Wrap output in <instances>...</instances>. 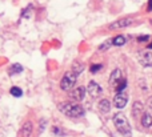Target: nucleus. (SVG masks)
<instances>
[{"mask_svg": "<svg viewBox=\"0 0 152 137\" xmlns=\"http://www.w3.org/2000/svg\"><path fill=\"white\" fill-rule=\"evenodd\" d=\"M111 47H112V39H108V40H105L104 43H102V44L99 45V51L100 52H104V51L111 49Z\"/></svg>", "mask_w": 152, "mask_h": 137, "instance_id": "17", "label": "nucleus"}, {"mask_svg": "<svg viewBox=\"0 0 152 137\" xmlns=\"http://www.w3.org/2000/svg\"><path fill=\"white\" fill-rule=\"evenodd\" d=\"M139 63L143 67H152V52H140Z\"/></svg>", "mask_w": 152, "mask_h": 137, "instance_id": "9", "label": "nucleus"}, {"mask_svg": "<svg viewBox=\"0 0 152 137\" xmlns=\"http://www.w3.org/2000/svg\"><path fill=\"white\" fill-rule=\"evenodd\" d=\"M76 79H77V76H76L72 71L66 72V75L63 76V79H61V81H60V88L63 91H66V92L71 91L72 88H74V85L76 84Z\"/></svg>", "mask_w": 152, "mask_h": 137, "instance_id": "3", "label": "nucleus"}, {"mask_svg": "<svg viewBox=\"0 0 152 137\" xmlns=\"http://www.w3.org/2000/svg\"><path fill=\"white\" fill-rule=\"evenodd\" d=\"M126 87H127V81L123 79V80H121L120 84L118 85V88L115 89V92H121V91H124V88H126Z\"/></svg>", "mask_w": 152, "mask_h": 137, "instance_id": "20", "label": "nucleus"}, {"mask_svg": "<svg viewBox=\"0 0 152 137\" xmlns=\"http://www.w3.org/2000/svg\"><path fill=\"white\" fill-rule=\"evenodd\" d=\"M10 93L13 96V97H21V96H23V91H21L19 87H12L10 89Z\"/></svg>", "mask_w": 152, "mask_h": 137, "instance_id": "18", "label": "nucleus"}, {"mask_svg": "<svg viewBox=\"0 0 152 137\" xmlns=\"http://www.w3.org/2000/svg\"><path fill=\"white\" fill-rule=\"evenodd\" d=\"M127 36H123V35H119V36L113 37L112 39V45H115V47H121V45H124L127 43Z\"/></svg>", "mask_w": 152, "mask_h": 137, "instance_id": "14", "label": "nucleus"}, {"mask_svg": "<svg viewBox=\"0 0 152 137\" xmlns=\"http://www.w3.org/2000/svg\"><path fill=\"white\" fill-rule=\"evenodd\" d=\"M52 133L53 135H56V136H64L66 135V132H64L61 128H59V127H53L52 128Z\"/></svg>", "mask_w": 152, "mask_h": 137, "instance_id": "19", "label": "nucleus"}, {"mask_svg": "<svg viewBox=\"0 0 152 137\" xmlns=\"http://www.w3.org/2000/svg\"><path fill=\"white\" fill-rule=\"evenodd\" d=\"M45 124H47V120H40V132H43V130H44Z\"/></svg>", "mask_w": 152, "mask_h": 137, "instance_id": "23", "label": "nucleus"}, {"mask_svg": "<svg viewBox=\"0 0 152 137\" xmlns=\"http://www.w3.org/2000/svg\"><path fill=\"white\" fill-rule=\"evenodd\" d=\"M23 72V67L20 65V64H12V65L10 67V69H8V73H10V76H15V75H19Z\"/></svg>", "mask_w": 152, "mask_h": 137, "instance_id": "13", "label": "nucleus"}, {"mask_svg": "<svg viewBox=\"0 0 152 137\" xmlns=\"http://www.w3.org/2000/svg\"><path fill=\"white\" fill-rule=\"evenodd\" d=\"M71 71L74 72V73L76 75V76H79V75H80L81 72L84 71V64L81 63V61H79V60L74 61V64H72V68H71Z\"/></svg>", "mask_w": 152, "mask_h": 137, "instance_id": "12", "label": "nucleus"}, {"mask_svg": "<svg viewBox=\"0 0 152 137\" xmlns=\"http://www.w3.org/2000/svg\"><path fill=\"white\" fill-rule=\"evenodd\" d=\"M58 109L64 113L68 117H81L84 116V108L79 104L75 103H68V101H64V103H60L58 105Z\"/></svg>", "mask_w": 152, "mask_h": 137, "instance_id": "1", "label": "nucleus"}, {"mask_svg": "<svg viewBox=\"0 0 152 137\" xmlns=\"http://www.w3.org/2000/svg\"><path fill=\"white\" fill-rule=\"evenodd\" d=\"M100 69H102V64H94V65H91L89 71H91L92 73H96V72L100 71Z\"/></svg>", "mask_w": 152, "mask_h": 137, "instance_id": "21", "label": "nucleus"}, {"mask_svg": "<svg viewBox=\"0 0 152 137\" xmlns=\"http://www.w3.org/2000/svg\"><path fill=\"white\" fill-rule=\"evenodd\" d=\"M132 23H134V19L132 17H121V19H119V20L111 23L110 25H108V29H111V31H118V29L127 28V27H129Z\"/></svg>", "mask_w": 152, "mask_h": 137, "instance_id": "4", "label": "nucleus"}, {"mask_svg": "<svg viewBox=\"0 0 152 137\" xmlns=\"http://www.w3.org/2000/svg\"><path fill=\"white\" fill-rule=\"evenodd\" d=\"M142 125L144 128H151L152 127V113L145 112L142 115Z\"/></svg>", "mask_w": 152, "mask_h": 137, "instance_id": "11", "label": "nucleus"}, {"mask_svg": "<svg viewBox=\"0 0 152 137\" xmlns=\"http://www.w3.org/2000/svg\"><path fill=\"white\" fill-rule=\"evenodd\" d=\"M32 132H34V124H32V121H26L20 129L21 137H31Z\"/></svg>", "mask_w": 152, "mask_h": 137, "instance_id": "10", "label": "nucleus"}, {"mask_svg": "<svg viewBox=\"0 0 152 137\" xmlns=\"http://www.w3.org/2000/svg\"><path fill=\"white\" fill-rule=\"evenodd\" d=\"M127 103H128V95L124 91L118 92V95L113 99V104H115L116 108H124L127 105Z\"/></svg>", "mask_w": 152, "mask_h": 137, "instance_id": "7", "label": "nucleus"}, {"mask_svg": "<svg viewBox=\"0 0 152 137\" xmlns=\"http://www.w3.org/2000/svg\"><path fill=\"white\" fill-rule=\"evenodd\" d=\"M121 80H123V72H121V69H115V71L111 73V76H110L111 88L115 91L116 88H118V85L121 83Z\"/></svg>", "mask_w": 152, "mask_h": 137, "instance_id": "5", "label": "nucleus"}, {"mask_svg": "<svg viewBox=\"0 0 152 137\" xmlns=\"http://www.w3.org/2000/svg\"><path fill=\"white\" fill-rule=\"evenodd\" d=\"M148 49H152V43H151L150 45H148Z\"/></svg>", "mask_w": 152, "mask_h": 137, "instance_id": "26", "label": "nucleus"}, {"mask_svg": "<svg viewBox=\"0 0 152 137\" xmlns=\"http://www.w3.org/2000/svg\"><path fill=\"white\" fill-rule=\"evenodd\" d=\"M68 92H69V95H68L69 99L76 101V103H79V101H81L84 99V96H86V88L84 87H77V88H75V89L68 91Z\"/></svg>", "mask_w": 152, "mask_h": 137, "instance_id": "6", "label": "nucleus"}, {"mask_svg": "<svg viewBox=\"0 0 152 137\" xmlns=\"http://www.w3.org/2000/svg\"><path fill=\"white\" fill-rule=\"evenodd\" d=\"M147 11H152V0H148V8H147Z\"/></svg>", "mask_w": 152, "mask_h": 137, "instance_id": "24", "label": "nucleus"}, {"mask_svg": "<svg viewBox=\"0 0 152 137\" xmlns=\"http://www.w3.org/2000/svg\"><path fill=\"white\" fill-rule=\"evenodd\" d=\"M132 113H134L135 117H137L139 115H143V104L140 101H136L132 105Z\"/></svg>", "mask_w": 152, "mask_h": 137, "instance_id": "16", "label": "nucleus"}, {"mask_svg": "<svg viewBox=\"0 0 152 137\" xmlns=\"http://www.w3.org/2000/svg\"><path fill=\"white\" fill-rule=\"evenodd\" d=\"M147 103H148V107H150V108H152V96H151L150 99H148Z\"/></svg>", "mask_w": 152, "mask_h": 137, "instance_id": "25", "label": "nucleus"}, {"mask_svg": "<svg viewBox=\"0 0 152 137\" xmlns=\"http://www.w3.org/2000/svg\"><path fill=\"white\" fill-rule=\"evenodd\" d=\"M112 120H113V125H115V128L118 129L119 133H121V135L126 137L132 136V130L128 124V120H127V117L123 113H115Z\"/></svg>", "mask_w": 152, "mask_h": 137, "instance_id": "2", "label": "nucleus"}, {"mask_svg": "<svg viewBox=\"0 0 152 137\" xmlns=\"http://www.w3.org/2000/svg\"><path fill=\"white\" fill-rule=\"evenodd\" d=\"M148 40H150V36H148V35H144V36H139V37H137V41H139V43L148 41Z\"/></svg>", "mask_w": 152, "mask_h": 137, "instance_id": "22", "label": "nucleus"}, {"mask_svg": "<svg viewBox=\"0 0 152 137\" xmlns=\"http://www.w3.org/2000/svg\"><path fill=\"white\" fill-rule=\"evenodd\" d=\"M99 109L103 112V113H108V112L111 111V101H108L107 99H104V100H100Z\"/></svg>", "mask_w": 152, "mask_h": 137, "instance_id": "15", "label": "nucleus"}, {"mask_svg": "<svg viewBox=\"0 0 152 137\" xmlns=\"http://www.w3.org/2000/svg\"><path fill=\"white\" fill-rule=\"evenodd\" d=\"M87 91H88V93L92 97H97V96H100V93L103 92L102 87H100L96 81H89L88 87H87Z\"/></svg>", "mask_w": 152, "mask_h": 137, "instance_id": "8", "label": "nucleus"}]
</instances>
